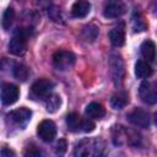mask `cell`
<instances>
[{
    "instance_id": "26",
    "label": "cell",
    "mask_w": 157,
    "mask_h": 157,
    "mask_svg": "<svg viewBox=\"0 0 157 157\" xmlns=\"http://www.w3.org/2000/svg\"><path fill=\"white\" fill-rule=\"evenodd\" d=\"M23 157H42L40 155V151L37 146L34 145H28L25 150V153H23Z\"/></svg>"
},
{
    "instance_id": "11",
    "label": "cell",
    "mask_w": 157,
    "mask_h": 157,
    "mask_svg": "<svg viewBox=\"0 0 157 157\" xmlns=\"http://www.w3.org/2000/svg\"><path fill=\"white\" fill-rule=\"evenodd\" d=\"M140 98L147 104H155L157 102V91L152 82L144 81L139 88Z\"/></svg>"
},
{
    "instance_id": "15",
    "label": "cell",
    "mask_w": 157,
    "mask_h": 157,
    "mask_svg": "<svg viewBox=\"0 0 157 157\" xmlns=\"http://www.w3.org/2000/svg\"><path fill=\"white\" fill-rule=\"evenodd\" d=\"M86 114H87L88 119H91V120L92 119L98 120V119H102L104 117L105 109H104V107L101 103H98V102H91L86 107Z\"/></svg>"
},
{
    "instance_id": "22",
    "label": "cell",
    "mask_w": 157,
    "mask_h": 157,
    "mask_svg": "<svg viewBox=\"0 0 157 157\" xmlns=\"http://www.w3.org/2000/svg\"><path fill=\"white\" fill-rule=\"evenodd\" d=\"M61 104V99L59 94H50L45 99V109L48 113H55Z\"/></svg>"
},
{
    "instance_id": "8",
    "label": "cell",
    "mask_w": 157,
    "mask_h": 157,
    "mask_svg": "<svg viewBox=\"0 0 157 157\" xmlns=\"http://www.w3.org/2000/svg\"><path fill=\"white\" fill-rule=\"evenodd\" d=\"M37 134L42 141L52 142L56 136V125L49 119L42 120L37 126Z\"/></svg>"
},
{
    "instance_id": "7",
    "label": "cell",
    "mask_w": 157,
    "mask_h": 157,
    "mask_svg": "<svg viewBox=\"0 0 157 157\" xmlns=\"http://www.w3.org/2000/svg\"><path fill=\"white\" fill-rule=\"evenodd\" d=\"M31 117H32V112L26 107H21L18 109L10 112L7 114V120L18 128H25L31 120Z\"/></svg>"
},
{
    "instance_id": "3",
    "label": "cell",
    "mask_w": 157,
    "mask_h": 157,
    "mask_svg": "<svg viewBox=\"0 0 157 157\" xmlns=\"http://www.w3.org/2000/svg\"><path fill=\"white\" fill-rule=\"evenodd\" d=\"M141 137L135 130H128L126 128L118 125L113 128V142L118 146L120 145H139Z\"/></svg>"
},
{
    "instance_id": "10",
    "label": "cell",
    "mask_w": 157,
    "mask_h": 157,
    "mask_svg": "<svg viewBox=\"0 0 157 157\" xmlns=\"http://www.w3.org/2000/svg\"><path fill=\"white\" fill-rule=\"evenodd\" d=\"M128 120L139 128H148L150 126V113L142 108H135L132 112L128 114Z\"/></svg>"
},
{
    "instance_id": "1",
    "label": "cell",
    "mask_w": 157,
    "mask_h": 157,
    "mask_svg": "<svg viewBox=\"0 0 157 157\" xmlns=\"http://www.w3.org/2000/svg\"><path fill=\"white\" fill-rule=\"evenodd\" d=\"M107 146L101 137H86L81 140L75 150L74 157H105Z\"/></svg>"
},
{
    "instance_id": "23",
    "label": "cell",
    "mask_w": 157,
    "mask_h": 157,
    "mask_svg": "<svg viewBox=\"0 0 157 157\" xmlns=\"http://www.w3.org/2000/svg\"><path fill=\"white\" fill-rule=\"evenodd\" d=\"M13 20H15V10L12 7H7L2 15V21H1L4 29L9 31L13 23Z\"/></svg>"
},
{
    "instance_id": "5",
    "label": "cell",
    "mask_w": 157,
    "mask_h": 157,
    "mask_svg": "<svg viewBox=\"0 0 157 157\" xmlns=\"http://www.w3.org/2000/svg\"><path fill=\"white\" fill-rule=\"evenodd\" d=\"M109 69H110V75L113 78V82L115 86H121L125 78V66L124 61L120 55L112 54L109 58Z\"/></svg>"
},
{
    "instance_id": "17",
    "label": "cell",
    "mask_w": 157,
    "mask_h": 157,
    "mask_svg": "<svg viewBox=\"0 0 157 157\" xmlns=\"http://www.w3.org/2000/svg\"><path fill=\"white\" fill-rule=\"evenodd\" d=\"M152 66L145 60H137L135 64V75L139 78H147L152 75Z\"/></svg>"
},
{
    "instance_id": "2",
    "label": "cell",
    "mask_w": 157,
    "mask_h": 157,
    "mask_svg": "<svg viewBox=\"0 0 157 157\" xmlns=\"http://www.w3.org/2000/svg\"><path fill=\"white\" fill-rule=\"evenodd\" d=\"M31 28H17L13 37L9 42V52L13 55H22L26 52L27 47V40L31 36L29 33Z\"/></svg>"
},
{
    "instance_id": "14",
    "label": "cell",
    "mask_w": 157,
    "mask_h": 157,
    "mask_svg": "<svg viewBox=\"0 0 157 157\" xmlns=\"http://www.w3.org/2000/svg\"><path fill=\"white\" fill-rule=\"evenodd\" d=\"M140 52H141V55L144 56L145 61H147L148 64L155 61V59H156V45L152 40H145L140 47Z\"/></svg>"
},
{
    "instance_id": "29",
    "label": "cell",
    "mask_w": 157,
    "mask_h": 157,
    "mask_svg": "<svg viewBox=\"0 0 157 157\" xmlns=\"http://www.w3.org/2000/svg\"><path fill=\"white\" fill-rule=\"evenodd\" d=\"M0 157H16V153H15L11 148L4 147V148H1V151H0Z\"/></svg>"
},
{
    "instance_id": "20",
    "label": "cell",
    "mask_w": 157,
    "mask_h": 157,
    "mask_svg": "<svg viewBox=\"0 0 157 157\" xmlns=\"http://www.w3.org/2000/svg\"><path fill=\"white\" fill-rule=\"evenodd\" d=\"M99 34V29L96 25L93 23H90V25H86L83 28H82V38L86 40V42H94V39L98 37Z\"/></svg>"
},
{
    "instance_id": "4",
    "label": "cell",
    "mask_w": 157,
    "mask_h": 157,
    "mask_svg": "<svg viewBox=\"0 0 157 157\" xmlns=\"http://www.w3.org/2000/svg\"><path fill=\"white\" fill-rule=\"evenodd\" d=\"M75 61H76V56L70 50L60 49L53 54V65L59 71L70 70L75 65Z\"/></svg>"
},
{
    "instance_id": "21",
    "label": "cell",
    "mask_w": 157,
    "mask_h": 157,
    "mask_svg": "<svg viewBox=\"0 0 157 157\" xmlns=\"http://www.w3.org/2000/svg\"><path fill=\"white\" fill-rule=\"evenodd\" d=\"M12 72H13V76L18 80V81H22V82H25L27 78H28V76H29V70H28V67L25 65V64H15V66H13V70H12Z\"/></svg>"
},
{
    "instance_id": "25",
    "label": "cell",
    "mask_w": 157,
    "mask_h": 157,
    "mask_svg": "<svg viewBox=\"0 0 157 157\" xmlns=\"http://www.w3.org/2000/svg\"><path fill=\"white\" fill-rule=\"evenodd\" d=\"M66 147H67L66 141L64 139H60L55 144V146H54V155H55V157H63L65 155V152H66Z\"/></svg>"
},
{
    "instance_id": "24",
    "label": "cell",
    "mask_w": 157,
    "mask_h": 157,
    "mask_svg": "<svg viewBox=\"0 0 157 157\" xmlns=\"http://www.w3.org/2000/svg\"><path fill=\"white\" fill-rule=\"evenodd\" d=\"M146 27H147V25H146L144 17L141 16V13L135 12L134 16H132V28H134V31L135 32H142V31L146 29Z\"/></svg>"
},
{
    "instance_id": "27",
    "label": "cell",
    "mask_w": 157,
    "mask_h": 157,
    "mask_svg": "<svg viewBox=\"0 0 157 157\" xmlns=\"http://www.w3.org/2000/svg\"><path fill=\"white\" fill-rule=\"evenodd\" d=\"M94 128H96V125H94L93 120H91V119H88V118H86V119L82 118L81 131H83V132H91V131L94 130Z\"/></svg>"
},
{
    "instance_id": "9",
    "label": "cell",
    "mask_w": 157,
    "mask_h": 157,
    "mask_svg": "<svg viewBox=\"0 0 157 157\" xmlns=\"http://www.w3.org/2000/svg\"><path fill=\"white\" fill-rule=\"evenodd\" d=\"M18 97H20V88L16 85H13V83H4L2 85L1 93H0L2 104L11 105L17 102Z\"/></svg>"
},
{
    "instance_id": "18",
    "label": "cell",
    "mask_w": 157,
    "mask_h": 157,
    "mask_svg": "<svg viewBox=\"0 0 157 157\" xmlns=\"http://www.w3.org/2000/svg\"><path fill=\"white\" fill-rule=\"evenodd\" d=\"M129 103V96L125 91H119L114 93L110 98V105L114 109H123Z\"/></svg>"
},
{
    "instance_id": "16",
    "label": "cell",
    "mask_w": 157,
    "mask_h": 157,
    "mask_svg": "<svg viewBox=\"0 0 157 157\" xmlns=\"http://www.w3.org/2000/svg\"><path fill=\"white\" fill-rule=\"evenodd\" d=\"M91 11V4L88 1H76L71 7V13L76 18L86 17Z\"/></svg>"
},
{
    "instance_id": "19",
    "label": "cell",
    "mask_w": 157,
    "mask_h": 157,
    "mask_svg": "<svg viewBox=\"0 0 157 157\" xmlns=\"http://www.w3.org/2000/svg\"><path fill=\"white\" fill-rule=\"evenodd\" d=\"M81 124H82V118L77 113H70L66 117V126L70 131L77 132L81 131Z\"/></svg>"
},
{
    "instance_id": "6",
    "label": "cell",
    "mask_w": 157,
    "mask_h": 157,
    "mask_svg": "<svg viewBox=\"0 0 157 157\" xmlns=\"http://www.w3.org/2000/svg\"><path fill=\"white\" fill-rule=\"evenodd\" d=\"M54 83L49 78H39L31 87V96L37 99H47L52 94Z\"/></svg>"
},
{
    "instance_id": "13",
    "label": "cell",
    "mask_w": 157,
    "mask_h": 157,
    "mask_svg": "<svg viewBox=\"0 0 157 157\" xmlns=\"http://www.w3.org/2000/svg\"><path fill=\"white\" fill-rule=\"evenodd\" d=\"M109 40L114 47H123L125 43V26L124 23H119L113 27L108 33Z\"/></svg>"
},
{
    "instance_id": "28",
    "label": "cell",
    "mask_w": 157,
    "mask_h": 157,
    "mask_svg": "<svg viewBox=\"0 0 157 157\" xmlns=\"http://www.w3.org/2000/svg\"><path fill=\"white\" fill-rule=\"evenodd\" d=\"M48 15H49V17H50L53 21L59 22V21L61 20V17H60V12H59V9H58L56 6L50 7V9L48 10Z\"/></svg>"
},
{
    "instance_id": "12",
    "label": "cell",
    "mask_w": 157,
    "mask_h": 157,
    "mask_svg": "<svg viewBox=\"0 0 157 157\" xmlns=\"http://www.w3.org/2000/svg\"><path fill=\"white\" fill-rule=\"evenodd\" d=\"M125 11H126V7L121 1H109L104 6L103 15L107 18H118L121 15H124Z\"/></svg>"
}]
</instances>
